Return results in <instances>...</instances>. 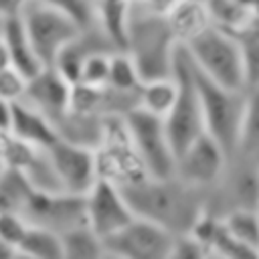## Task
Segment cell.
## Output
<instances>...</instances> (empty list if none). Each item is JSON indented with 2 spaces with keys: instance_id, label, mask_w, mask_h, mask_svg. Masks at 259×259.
I'll use <instances>...</instances> for the list:
<instances>
[{
  "instance_id": "12",
  "label": "cell",
  "mask_w": 259,
  "mask_h": 259,
  "mask_svg": "<svg viewBox=\"0 0 259 259\" xmlns=\"http://www.w3.org/2000/svg\"><path fill=\"white\" fill-rule=\"evenodd\" d=\"M30 223L49 227L57 233H65L87 221V198L71 192H42L36 190L26 210L22 212Z\"/></svg>"
},
{
  "instance_id": "14",
  "label": "cell",
  "mask_w": 259,
  "mask_h": 259,
  "mask_svg": "<svg viewBox=\"0 0 259 259\" xmlns=\"http://www.w3.org/2000/svg\"><path fill=\"white\" fill-rule=\"evenodd\" d=\"M73 81H69L55 65L42 67L36 75L28 79L26 95L22 101L34 105L42 113H47L55 123L69 111L73 97Z\"/></svg>"
},
{
  "instance_id": "24",
  "label": "cell",
  "mask_w": 259,
  "mask_h": 259,
  "mask_svg": "<svg viewBox=\"0 0 259 259\" xmlns=\"http://www.w3.org/2000/svg\"><path fill=\"white\" fill-rule=\"evenodd\" d=\"M206 6L212 18V24L225 30L239 32L255 22V18L247 12V8L239 0H206Z\"/></svg>"
},
{
  "instance_id": "1",
  "label": "cell",
  "mask_w": 259,
  "mask_h": 259,
  "mask_svg": "<svg viewBox=\"0 0 259 259\" xmlns=\"http://www.w3.org/2000/svg\"><path fill=\"white\" fill-rule=\"evenodd\" d=\"M134 212L150 219L174 235L190 233L196 219L204 212L200 188L182 182L178 176H146L140 182L121 186Z\"/></svg>"
},
{
  "instance_id": "3",
  "label": "cell",
  "mask_w": 259,
  "mask_h": 259,
  "mask_svg": "<svg viewBox=\"0 0 259 259\" xmlns=\"http://www.w3.org/2000/svg\"><path fill=\"white\" fill-rule=\"evenodd\" d=\"M184 47L194 65L212 81L235 91H245L249 87L243 47L235 32L210 24Z\"/></svg>"
},
{
  "instance_id": "30",
  "label": "cell",
  "mask_w": 259,
  "mask_h": 259,
  "mask_svg": "<svg viewBox=\"0 0 259 259\" xmlns=\"http://www.w3.org/2000/svg\"><path fill=\"white\" fill-rule=\"evenodd\" d=\"M12 119H14L12 101L0 99V127H2V134H10V130H12Z\"/></svg>"
},
{
  "instance_id": "19",
  "label": "cell",
  "mask_w": 259,
  "mask_h": 259,
  "mask_svg": "<svg viewBox=\"0 0 259 259\" xmlns=\"http://www.w3.org/2000/svg\"><path fill=\"white\" fill-rule=\"evenodd\" d=\"M18 251L22 259H61L65 257L63 235L49 227L30 223L24 239L18 245Z\"/></svg>"
},
{
  "instance_id": "10",
  "label": "cell",
  "mask_w": 259,
  "mask_h": 259,
  "mask_svg": "<svg viewBox=\"0 0 259 259\" xmlns=\"http://www.w3.org/2000/svg\"><path fill=\"white\" fill-rule=\"evenodd\" d=\"M231 154L208 132H202L176 156V174L182 182L194 188L214 186L227 172Z\"/></svg>"
},
{
  "instance_id": "20",
  "label": "cell",
  "mask_w": 259,
  "mask_h": 259,
  "mask_svg": "<svg viewBox=\"0 0 259 259\" xmlns=\"http://www.w3.org/2000/svg\"><path fill=\"white\" fill-rule=\"evenodd\" d=\"M36 188L28 180V176L12 166H2V180H0V204L2 210L24 212L30 198L34 196Z\"/></svg>"
},
{
  "instance_id": "4",
  "label": "cell",
  "mask_w": 259,
  "mask_h": 259,
  "mask_svg": "<svg viewBox=\"0 0 259 259\" xmlns=\"http://www.w3.org/2000/svg\"><path fill=\"white\" fill-rule=\"evenodd\" d=\"M192 67H194V79H196L200 101H202L206 132L212 134L233 158L241 142L243 115H245V105H247V89L235 91V89L223 87L221 83L204 75L194 65V61H192Z\"/></svg>"
},
{
  "instance_id": "11",
  "label": "cell",
  "mask_w": 259,
  "mask_h": 259,
  "mask_svg": "<svg viewBox=\"0 0 259 259\" xmlns=\"http://www.w3.org/2000/svg\"><path fill=\"white\" fill-rule=\"evenodd\" d=\"M49 156L53 160V166L59 174V180L65 192L85 196L101 178L97 152L93 146L79 144L61 136L49 148Z\"/></svg>"
},
{
  "instance_id": "31",
  "label": "cell",
  "mask_w": 259,
  "mask_h": 259,
  "mask_svg": "<svg viewBox=\"0 0 259 259\" xmlns=\"http://www.w3.org/2000/svg\"><path fill=\"white\" fill-rule=\"evenodd\" d=\"M30 0H0V14H22Z\"/></svg>"
},
{
  "instance_id": "28",
  "label": "cell",
  "mask_w": 259,
  "mask_h": 259,
  "mask_svg": "<svg viewBox=\"0 0 259 259\" xmlns=\"http://www.w3.org/2000/svg\"><path fill=\"white\" fill-rule=\"evenodd\" d=\"M28 77L18 71L14 65L0 67V99L6 101H22L26 95Z\"/></svg>"
},
{
  "instance_id": "32",
  "label": "cell",
  "mask_w": 259,
  "mask_h": 259,
  "mask_svg": "<svg viewBox=\"0 0 259 259\" xmlns=\"http://www.w3.org/2000/svg\"><path fill=\"white\" fill-rule=\"evenodd\" d=\"M245 8H247V12L255 18V20H259V0H239Z\"/></svg>"
},
{
  "instance_id": "9",
  "label": "cell",
  "mask_w": 259,
  "mask_h": 259,
  "mask_svg": "<svg viewBox=\"0 0 259 259\" xmlns=\"http://www.w3.org/2000/svg\"><path fill=\"white\" fill-rule=\"evenodd\" d=\"M174 241L176 235L172 231L138 214L123 229L103 239L105 257H121V259L172 257Z\"/></svg>"
},
{
  "instance_id": "27",
  "label": "cell",
  "mask_w": 259,
  "mask_h": 259,
  "mask_svg": "<svg viewBox=\"0 0 259 259\" xmlns=\"http://www.w3.org/2000/svg\"><path fill=\"white\" fill-rule=\"evenodd\" d=\"M28 227H30V221H28L22 212L2 210V212H0V243L18 249V245H20V241L24 239ZM18 253H20V251H18Z\"/></svg>"
},
{
  "instance_id": "7",
  "label": "cell",
  "mask_w": 259,
  "mask_h": 259,
  "mask_svg": "<svg viewBox=\"0 0 259 259\" xmlns=\"http://www.w3.org/2000/svg\"><path fill=\"white\" fill-rule=\"evenodd\" d=\"M22 18L32 47L45 67L55 65L59 53L83 32L79 22L42 0H30L22 10Z\"/></svg>"
},
{
  "instance_id": "29",
  "label": "cell",
  "mask_w": 259,
  "mask_h": 259,
  "mask_svg": "<svg viewBox=\"0 0 259 259\" xmlns=\"http://www.w3.org/2000/svg\"><path fill=\"white\" fill-rule=\"evenodd\" d=\"M57 10L71 16L75 22H79L83 28L95 26V4L91 0H42Z\"/></svg>"
},
{
  "instance_id": "5",
  "label": "cell",
  "mask_w": 259,
  "mask_h": 259,
  "mask_svg": "<svg viewBox=\"0 0 259 259\" xmlns=\"http://www.w3.org/2000/svg\"><path fill=\"white\" fill-rule=\"evenodd\" d=\"M95 152L101 178L127 186L150 176L132 140L127 119L121 113H109L103 117V134Z\"/></svg>"
},
{
  "instance_id": "8",
  "label": "cell",
  "mask_w": 259,
  "mask_h": 259,
  "mask_svg": "<svg viewBox=\"0 0 259 259\" xmlns=\"http://www.w3.org/2000/svg\"><path fill=\"white\" fill-rule=\"evenodd\" d=\"M132 140L144 160L150 176L168 178L176 174V152L172 148L166 121L142 107H134L125 113Z\"/></svg>"
},
{
  "instance_id": "21",
  "label": "cell",
  "mask_w": 259,
  "mask_h": 259,
  "mask_svg": "<svg viewBox=\"0 0 259 259\" xmlns=\"http://www.w3.org/2000/svg\"><path fill=\"white\" fill-rule=\"evenodd\" d=\"M63 247H65V257H73V259L105 257V243L89 223L65 231Z\"/></svg>"
},
{
  "instance_id": "2",
  "label": "cell",
  "mask_w": 259,
  "mask_h": 259,
  "mask_svg": "<svg viewBox=\"0 0 259 259\" xmlns=\"http://www.w3.org/2000/svg\"><path fill=\"white\" fill-rule=\"evenodd\" d=\"M178 45L180 40L176 38L166 14L150 8L144 0H136L132 4L125 51L138 63L144 81L174 73Z\"/></svg>"
},
{
  "instance_id": "17",
  "label": "cell",
  "mask_w": 259,
  "mask_h": 259,
  "mask_svg": "<svg viewBox=\"0 0 259 259\" xmlns=\"http://www.w3.org/2000/svg\"><path fill=\"white\" fill-rule=\"evenodd\" d=\"M166 18L182 45L190 42L194 36H198L204 28L212 24L206 0H178L166 12Z\"/></svg>"
},
{
  "instance_id": "15",
  "label": "cell",
  "mask_w": 259,
  "mask_h": 259,
  "mask_svg": "<svg viewBox=\"0 0 259 259\" xmlns=\"http://www.w3.org/2000/svg\"><path fill=\"white\" fill-rule=\"evenodd\" d=\"M6 65H14L28 79L45 67L32 47L22 14L0 16V67Z\"/></svg>"
},
{
  "instance_id": "25",
  "label": "cell",
  "mask_w": 259,
  "mask_h": 259,
  "mask_svg": "<svg viewBox=\"0 0 259 259\" xmlns=\"http://www.w3.org/2000/svg\"><path fill=\"white\" fill-rule=\"evenodd\" d=\"M144 79L138 69V63L125 49H117L111 55V71L107 85L117 91H140Z\"/></svg>"
},
{
  "instance_id": "16",
  "label": "cell",
  "mask_w": 259,
  "mask_h": 259,
  "mask_svg": "<svg viewBox=\"0 0 259 259\" xmlns=\"http://www.w3.org/2000/svg\"><path fill=\"white\" fill-rule=\"evenodd\" d=\"M12 107H14V119L10 130L12 136L45 150H49L61 138L57 123L34 105L26 101H12Z\"/></svg>"
},
{
  "instance_id": "22",
  "label": "cell",
  "mask_w": 259,
  "mask_h": 259,
  "mask_svg": "<svg viewBox=\"0 0 259 259\" xmlns=\"http://www.w3.org/2000/svg\"><path fill=\"white\" fill-rule=\"evenodd\" d=\"M237 154H243L251 160L259 158V85L247 89V105Z\"/></svg>"
},
{
  "instance_id": "26",
  "label": "cell",
  "mask_w": 259,
  "mask_h": 259,
  "mask_svg": "<svg viewBox=\"0 0 259 259\" xmlns=\"http://www.w3.org/2000/svg\"><path fill=\"white\" fill-rule=\"evenodd\" d=\"M115 51L111 49H93L85 55L83 65H81V75L77 83H87V85H107L109 81V71H111V55Z\"/></svg>"
},
{
  "instance_id": "13",
  "label": "cell",
  "mask_w": 259,
  "mask_h": 259,
  "mask_svg": "<svg viewBox=\"0 0 259 259\" xmlns=\"http://www.w3.org/2000/svg\"><path fill=\"white\" fill-rule=\"evenodd\" d=\"M85 198L87 221L101 239L117 233L136 217L121 186L107 178H99L95 186L85 194Z\"/></svg>"
},
{
  "instance_id": "23",
  "label": "cell",
  "mask_w": 259,
  "mask_h": 259,
  "mask_svg": "<svg viewBox=\"0 0 259 259\" xmlns=\"http://www.w3.org/2000/svg\"><path fill=\"white\" fill-rule=\"evenodd\" d=\"M225 229L259 255V208H233L223 217Z\"/></svg>"
},
{
  "instance_id": "18",
  "label": "cell",
  "mask_w": 259,
  "mask_h": 259,
  "mask_svg": "<svg viewBox=\"0 0 259 259\" xmlns=\"http://www.w3.org/2000/svg\"><path fill=\"white\" fill-rule=\"evenodd\" d=\"M178 89L180 85L174 73L168 77L146 79L138 93V107L166 119L178 99Z\"/></svg>"
},
{
  "instance_id": "6",
  "label": "cell",
  "mask_w": 259,
  "mask_h": 259,
  "mask_svg": "<svg viewBox=\"0 0 259 259\" xmlns=\"http://www.w3.org/2000/svg\"><path fill=\"white\" fill-rule=\"evenodd\" d=\"M174 75L178 79V99L168 113L166 130L172 142V148L176 156L190 144L194 142L202 132H206L204 125V111H202V101L198 93V85L194 79V67L192 59L186 51V47L180 42L176 49V59H174Z\"/></svg>"
}]
</instances>
